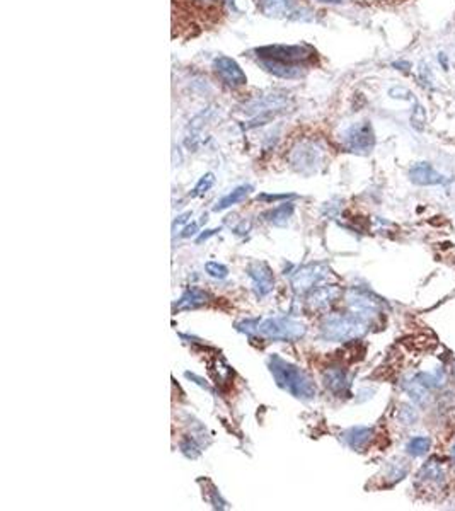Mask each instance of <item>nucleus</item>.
I'll use <instances>...</instances> for the list:
<instances>
[{"label": "nucleus", "mask_w": 455, "mask_h": 511, "mask_svg": "<svg viewBox=\"0 0 455 511\" xmlns=\"http://www.w3.org/2000/svg\"><path fill=\"white\" fill-rule=\"evenodd\" d=\"M258 62L266 72L281 78H299L304 66L311 64L316 51L307 45H273L254 50Z\"/></svg>", "instance_id": "obj_1"}, {"label": "nucleus", "mask_w": 455, "mask_h": 511, "mask_svg": "<svg viewBox=\"0 0 455 511\" xmlns=\"http://www.w3.org/2000/svg\"><path fill=\"white\" fill-rule=\"evenodd\" d=\"M268 368L272 372L274 382L290 396L300 400H312L317 396V388L309 373H305L300 367L290 363L285 358L272 355L268 358Z\"/></svg>", "instance_id": "obj_2"}, {"label": "nucleus", "mask_w": 455, "mask_h": 511, "mask_svg": "<svg viewBox=\"0 0 455 511\" xmlns=\"http://www.w3.org/2000/svg\"><path fill=\"white\" fill-rule=\"evenodd\" d=\"M237 331L254 334L268 341H299L305 336L307 328L292 317H268V319H251L237 324Z\"/></svg>", "instance_id": "obj_3"}, {"label": "nucleus", "mask_w": 455, "mask_h": 511, "mask_svg": "<svg viewBox=\"0 0 455 511\" xmlns=\"http://www.w3.org/2000/svg\"><path fill=\"white\" fill-rule=\"evenodd\" d=\"M368 331L367 321L356 316H328L321 324V336L326 341H351L362 337Z\"/></svg>", "instance_id": "obj_4"}, {"label": "nucleus", "mask_w": 455, "mask_h": 511, "mask_svg": "<svg viewBox=\"0 0 455 511\" xmlns=\"http://www.w3.org/2000/svg\"><path fill=\"white\" fill-rule=\"evenodd\" d=\"M343 145L348 152L353 153H368L375 145V133L372 125L368 121L351 125L346 132L343 133Z\"/></svg>", "instance_id": "obj_5"}, {"label": "nucleus", "mask_w": 455, "mask_h": 511, "mask_svg": "<svg viewBox=\"0 0 455 511\" xmlns=\"http://www.w3.org/2000/svg\"><path fill=\"white\" fill-rule=\"evenodd\" d=\"M346 300L353 316L360 317L363 321L370 319L372 316H377L380 312V302L374 295L365 292V290H350L346 295Z\"/></svg>", "instance_id": "obj_6"}, {"label": "nucleus", "mask_w": 455, "mask_h": 511, "mask_svg": "<svg viewBox=\"0 0 455 511\" xmlns=\"http://www.w3.org/2000/svg\"><path fill=\"white\" fill-rule=\"evenodd\" d=\"M329 270L328 266L324 265H309L300 268L297 273H293L292 276V286L297 293H305L311 292V290L316 288L324 278H328Z\"/></svg>", "instance_id": "obj_7"}, {"label": "nucleus", "mask_w": 455, "mask_h": 511, "mask_svg": "<svg viewBox=\"0 0 455 511\" xmlns=\"http://www.w3.org/2000/svg\"><path fill=\"white\" fill-rule=\"evenodd\" d=\"M247 276L253 283V290L258 298H265L266 295L272 293L274 286L273 271L266 262L254 261L247 266Z\"/></svg>", "instance_id": "obj_8"}, {"label": "nucleus", "mask_w": 455, "mask_h": 511, "mask_svg": "<svg viewBox=\"0 0 455 511\" xmlns=\"http://www.w3.org/2000/svg\"><path fill=\"white\" fill-rule=\"evenodd\" d=\"M290 164L302 174L316 172L317 166L321 164L319 148H316L311 144H299L290 153Z\"/></svg>", "instance_id": "obj_9"}, {"label": "nucleus", "mask_w": 455, "mask_h": 511, "mask_svg": "<svg viewBox=\"0 0 455 511\" xmlns=\"http://www.w3.org/2000/svg\"><path fill=\"white\" fill-rule=\"evenodd\" d=\"M214 69L217 72V76L222 78L223 84H227L229 88H242L246 85L247 77L246 74L242 72V69L239 64L232 58L229 57H218L215 58Z\"/></svg>", "instance_id": "obj_10"}, {"label": "nucleus", "mask_w": 455, "mask_h": 511, "mask_svg": "<svg viewBox=\"0 0 455 511\" xmlns=\"http://www.w3.org/2000/svg\"><path fill=\"white\" fill-rule=\"evenodd\" d=\"M323 382L331 394L336 397H344L350 392V377H348L346 370L341 367H331L323 373Z\"/></svg>", "instance_id": "obj_11"}, {"label": "nucleus", "mask_w": 455, "mask_h": 511, "mask_svg": "<svg viewBox=\"0 0 455 511\" xmlns=\"http://www.w3.org/2000/svg\"><path fill=\"white\" fill-rule=\"evenodd\" d=\"M410 179L418 186H437V184H445V176L435 171V167L430 162H418L410 169Z\"/></svg>", "instance_id": "obj_12"}, {"label": "nucleus", "mask_w": 455, "mask_h": 511, "mask_svg": "<svg viewBox=\"0 0 455 511\" xmlns=\"http://www.w3.org/2000/svg\"><path fill=\"white\" fill-rule=\"evenodd\" d=\"M258 7L268 18H293L300 6L297 0H258Z\"/></svg>", "instance_id": "obj_13"}, {"label": "nucleus", "mask_w": 455, "mask_h": 511, "mask_svg": "<svg viewBox=\"0 0 455 511\" xmlns=\"http://www.w3.org/2000/svg\"><path fill=\"white\" fill-rule=\"evenodd\" d=\"M341 440H343L351 450L363 451L365 448L370 445L372 440H374V430L368 426L348 428V430L343 431V435H341Z\"/></svg>", "instance_id": "obj_14"}, {"label": "nucleus", "mask_w": 455, "mask_h": 511, "mask_svg": "<svg viewBox=\"0 0 455 511\" xmlns=\"http://www.w3.org/2000/svg\"><path fill=\"white\" fill-rule=\"evenodd\" d=\"M341 297V288L336 285H326V286H319L316 288L314 292L309 295V305L314 310H323L328 309L329 305L335 304L336 300Z\"/></svg>", "instance_id": "obj_15"}, {"label": "nucleus", "mask_w": 455, "mask_h": 511, "mask_svg": "<svg viewBox=\"0 0 455 511\" xmlns=\"http://www.w3.org/2000/svg\"><path fill=\"white\" fill-rule=\"evenodd\" d=\"M210 295L202 288H196V286H191V288L184 290V293L179 297L178 304L174 305V310H195L198 307L205 305L209 302Z\"/></svg>", "instance_id": "obj_16"}, {"label": "nucleus", "mask_w": 455, "mask_h": 511, "mask_svg": "<svg viewBox=\"0 0 455 511\" xmlns=\"http://www.w3.org/2000/svg\"><path fill=\"white\" fill-rule=\"evenodd\" d=\"M251 191H253V186H251V184H242V186L234 188L232 191L227 192L225 196H222V198L218 200L217 204L214 206V211H223L227 210V208L234 206V204L241 203L242 200H246V196L249 195Z\"/></svg>", "instance_id": "obj_17"}, {"label": "nucleus", "mask_w": 455, "mask_h": 511, "mask_svg": "<svg viewBox=\"0 0 455 511\" xmlns=\"http://www.w3.org/2000/svg\"><path fill=\"white\" fill-rule=\"evenodd\" d=\"M418 477L419 481L442 484V482L445 481V467H443L442 462H438V458H430L428 462L421 467Z\"/></svg>", "instance_id": "obj_18"}, {"label": "nucleus", "mask_w": 455, "mask_h": 511, "mask_svg": "<svg viewBox=\"0 0 455 511\" xmlns=\"http://www.w3.org/2000/svg\"><path fill=\"white\" fill-rule=\"evenodd\" d=\"M293 211H295L293 203H281L278 206H274L273 210L266 211L265 218L270 223H273L274 227H285L290 222V218L293 217Z\"/></svg>", "instance_id": "obj_19"}, {"label": "nucleus", "mask_w": 455, "mask_h": 511, "mask_svg": "<svg viewBox=\"0 0 455 511\" xmlns=\"http://www.w3.org/2000/svg\"><path fill=\"white\" fill-rule=\"evenodd\" d=\"M402 388L407 392V396H410L414 402L419 404V406H423V404L428 402V388L419 382L418 377L402 382Z\"/></svg>", "instance_id": "obj_20"}, {"label": "nucleus", "mask_w": 455, "mask_h": 511, "mask_svg": "<svg viewBox=\"0 0 455 511\" xmlns=\"http://www.w3.org/2000/svg\"><path fill=\"white\" fill-rule=\"evenodd\" d=\"M431 440L426 438V436H416V438H411L406 445V451L413 457H421L426 451L430 450Z\"/></svg>", "instance_id": "obj_21"}, {"label": "nucleus", "mask_w": 455, "mask_h": 511, "mask_svg": "<svg viewBox=\"0 0 455 511\" xmlns=\"http://www.w3.org/2000/svg\"><path fill=\"white\" fill-rule=\"evenodd\" d=\"M418 380L425 385L426 388H438L445 384V375H443V370L438 368V370L433 373H418Z\"/></svg>", "instance_id": "obj_22"}, {"label": "nucleus", "mask_w": 455, "mask_h": 511, "mask_svg": "<svg viewBox=\"0 0 455 511\" xmlns=\"http://www.w3.org/2000/svg\"><path fill=\"white\" fill-rule=\"evenodd\" d=\"M179 448H181L183 454L190 458H196L200 454H202V445L196 442L195 436H184L181 443H179Z\"/></svg>", "instance_id": "obj_23"}, {"label": "nucleus", "mask_w": 455, "mask_h": 511, "mask_svg": "<svg viewBox=\"0 0 455 511\" xmlns=\"http://www.w3.org/2000/svg\"><path fill=\"white\" fill-rule=\"evenodd\" d=\"M205 271H206V274H210V276L215 278V280H225V278L229 276V268L218 261L206 262Z\"/></svg>", "instance_id": "obj_24"}, {"label": "nucleus", "mask_w": 455, "mask_h": 511, "mask_svg": "<svg viewBox=\"0 0 455 511\" xmlns=\"http://www.w3.org/2000/svg\"><path fill=\"white\" fill-rule=\"evenodd\" d=\"M398 419L402 424H414L418 421V412L414 411V409L411 406H406V404H402V406L399 407V411H398Z\"/></svg>", "instance_id": "obj_25"}, {"label": "nucleus", "mask_w": 455, "mask_h": 511, "mask_svg": "<svg viewBox=\"0 0 455 511\" xmlns=\"http://www.w3.org/2000/svg\"><path fill=\"white\" fill-rule=\"evenodd\" d=\"M214 183H215L214 174H211V172H209V174H205L202 179L198 181V184H196V186H195V190H193V192H191V196H202V195H205V192L209 191L211 186H214Z\"/></svg>", "instance_id": "obj_26"}, {"label": "nucleus", "mask_w": 455, "mask_h": 511, "mask_svg": "<svg viewBox=\"0 0 455 511\" xmlns=\"http://www.w3.org/2000/svg\"><path fill=\"white\" fill-rule=\"evenodd\" d=\"M406 474H407V467L404 465V462H398V463H392V465L389 467V472H387L386 477L391 479V484H394V482L401 481Z\"/></svg>", "instance_id": "obj_27"}, {"label": "nucleus", "mask_w": 455, "mask_h": 511, "mask_svg": "<svg viewBox=\"0 0 455 511\" xmlns=\"http://www.w3.org/2000/svg\"><path fill=\"white\" fill-rule=\"evenodd\" d=\"M426 123V111L421 104H416V108L413 109V115H411V125H413L416 130H423Z\"/></svg>", "instance_id": "obj_28"}, {"label": "nucleus", "mask_w": 455, "mask_h": 511, "mask_svg": "<svg viewBox=\"0 0 455 511\" xmlns=\"http://www.w3.org/2000/svg\"><path fill=\"white\" fill-rule=\"evenodd\" d=\"M391 97H394V99H410L411 97V92L407 89L404 88H392L389 90Z\"/></svg>", "instance_id": "obj_29"}, {"label": "nucleus", "mask_w": 455, "mask_h": 511, "mask_svg": "<svg viewBox=\"0 0 455 511\" xmlns=\"http://www.w3.org/2000/svg\"><path fill=\"white\" fill-rule=\"evenodd\" d=\"M196 232H198V223L193 222L191 225L184 227L183 232H181V237H191V235H195Z\"/></svg>", "instance_id": "obj_30"}, {"label": "nucleus", "mask_w": 455, "mask_h": 511, "mask_svg": "<svg viewBox=\"0 0 455 511\" xmlns=\"http://www.w3.org/2000/svg\"><path fill=\"white\" fill-rule=\"evenodd\" d=\"M438 62H440V64H442L443 70H449V62H447L445 53H440V55H438Z\"/></svg>", "instance_id": "obj_31"}, {"label": "nucleus", "mask_w": 455, "mask_h": 511, "mask_svg": "<svg viewBox=\"0 0 455 511\" xmlns=\"http://www.w3.org/2000/svg\"><path fill=\"white\" fill-rule=\"evenodd\" d=\"M321 2H332V4H335V2H341V0H321Z\"/></svg>", "instance_id": "obj_32"}, {"label": "nucleus", "mask_w": 455, "mask_h": 511, "mask_svg": "<svg viewBox=\"0 0 455 511\" xmlns=\"http://www.w3.org/2000/svg\"><path fill=\"white\" fill-rule=\"evenodd\" d=\"M452 457L455 458V443H454V447H452Z\"/></svg>", "instance_id": "obj_33"}]
</instances>
